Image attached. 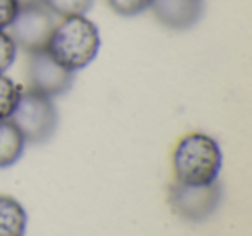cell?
Instances as JSON below:
<instances>
[{"instance_id": "obj_4", "label": "cell", "mask_w": 252, "mask_h": 236, "mask_svg": "<svg viewBox=\"0 0 252 236\" xmlns=\"http://www.w3.org/2000/svg\"><path fill=\"white\" fill-rule=\"evenodd\" d=\"M56 23V16L40 0H35V2L21 4L18 16L7 28V31L16 42L18 49L30 54L45 49L47 40Z\"/></svg>"}, {"instance_id": "obj_5", "label": "cell", "mask_w": 252, "mask_h": 236, "mask_svg": "<svg viewBox=\"0 0 252 236\" xmlns=\"http://www.w3.org/2000/svg\"><path fill=\"white\" fill-rule=\"evenodd\" d=\"M28 88L54 98L66 93L74 81V73L64 69L56 62L45 49L28 54Z\"/></svg>"}, {"instance_id": "obj_12", "label": "cell", "mask_w": 252, "mask_h": 236, "mask_svg": "<svg viewBox=\"0 0 252 236\" xmlns=\"http://www.w3.org/2000/svg\"><path fill=\"white\" fill-rule=\"evenodd\" d=\"M151 2L152 0H105V4L112 12L125 16V18H133V16L149 11Z\"/></svg>"}, {"instance_id": "obj_8", "label": "cell", "mask_w": 252, "mask_h": 236, "mask_svg": "<svg viewBox=\"0 0 252 236\" xmlns=\"http://www.w3.org/2000/svg\"><path fill=\"white\" fill-rule=\"evenodd\" d=\"M28 226L26 208L11 195H0V236H25Z\"/></svg>"}, {"instance_id": "obj_9", "label": "cell", "mask_w": 252, "mask_h": 236, "mask_svg": "<svg viewBox=\"0 0 252 236\" xmlns=\"http://www.w3.org/2000/svg\"><path fill=\"white\" fill-rule=\"evenodd\" d=\"M26 140L11 119L0 121V169L14 166L23 157Z\"/></svg>"}, {"instance_id": "obj_6", "label": "cell", "mask_w": 252, "mask_h": 236, "mask_svg": "<svg viewBox=\"0 0 252 236\" xmlns=\"http://www.w3.org/2000/svg\"><path fill=\"white\" fill-rule=\"evenodd\" d=\"M220 200L221 188L218 181L206 186H189L175 181L169 188V204L173 210L189 221H202L213 215Z\"/></svg>"}, {"instance_id": "obj_10", "label": "cell", "mask_w": 252, "mask_h": 236, "mask_svg": "<svg viewBox=\"0 0 252 236\" xmlns=\"http://www.w3.org/2000/svg\"><path fill=\"white\" fill-rule=\"evenodd\" d=\"M23 88L5 73H0V121L11 119Z\"/></svg>"}, {"instance_id": "obj_7", "label": "cell", "mask_w": 252, "mask_h": 236, "mask_svg": "<svg viewBox=\"0 0 252 236\" xmlns=\"http://www.w3.org/2000/svg\"><path fill=\"white\" fill-rule=\"evenodd\" d=\"M152 14L169 30H189L199 23L204 12L202 0H152Z\"/></svg>"}, {"instance_id": "obj_13", "label": "cell", "mask_w": 252, "mask_h": 236, "mask_svg": "<svg viewBox=\"0 0 252 236\" xmlns=\"http://www.w3.org/2000/svg\"><path fill=\"white\" fill-rule=\"evenodd\" d=\"M18 45L7 30H0V73H7L16 62Z\"/></svg>"}, {"instance_id": "obj_1", "label": "cell", "mask_w": 252, "mask_h": 236, "mask_svg": "<svg viewBox=\"0 0 252 236\" xmlns=\"http://www.w3.org/2000/svg\"><path fill=\"white\" fill-rule=\"evenodd\" d=\"M100 31L87 14L61 18L50 31L45 52L71 73L85 69L100 52Z\"/></svg>"}, {"instance_id": "obj_14", "label": "cell", "mask_w": 252, "mask_h": 236, "mask_svg": "<svg viewBox=\"0 0 252 236\" xmlns=\"http://www.w3.org/2000/svg\"><path fill=\"white\" fill-rule=\"evenodd\" d=\"M21 2L19 0H0V30H7L18 16Z\"/></svg>"}, {"instance_id": "obj_2", "label": "cell", "mask_w": 252, "mask_h": 236, "mask_svg": "<svg viewBox=\"0 0 252 236\" xmlns=\"http://www.w3.org/2000/svg\"><path fill=\"white\" fill-rule=\"evenodd\" d=\"M171 164L176 183L206 186L218 181L223 167V152L211 135L200 131L189 133L173 148Z\"/></svg>"}, {"instance_id": "obj_11", "label": "cell", "mask_w": 252, "mask_h": 236, "mask_svg": "<svg viewBox=\"0 0 252 236\" xmlns=\"http://www.w3.org/2000/svg\"><path fill=\"white\" fill-rule=\"evenodd\" d=\"M56 18L87 14L94 5V0H40Z\"/></svg>"}, {"instance_id": "obj_3", "label": "cell", "mask_w": 252, "mask_h": 236, "mask_svg": "<svg viewBox=\"0 0 252 236\" xmlns=\"http://www.w3.org/2000/svg\"><path fill=\"white\" fill-rule=\"evenodd\" d=\"M11 121L25 136L26 143L38 145L47 142L56 133L59 114L52 98L28 88L21 90Z\"/></svg>"}]
</instances>
